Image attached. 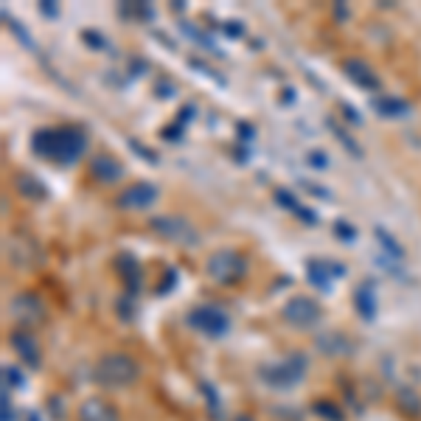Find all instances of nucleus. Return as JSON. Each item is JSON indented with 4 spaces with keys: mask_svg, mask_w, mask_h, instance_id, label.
<instances>
[{
    "mask_svg": "<svg viewBox=\"0 0 421 421\" xmlns=\"http://www.w3.org/2000/svg\"><path fill=\"white\" fill-rule=\"evenodd\" d=\"M88 133L76 124H62V126H46V130H37L31 138V152L37 157L54 160L59 166H73L79 157H84L88 152Z\"/></svg>",
    "mask_w": 421,
    "mask_h": 421,
    "instance_id": "f257e3e1",
    "label": "nucleus"
},
{
    "mask_svg": "<svg viewBox=\"0 0 421 421\" xmlns=\"http://www.w3.org/2000/svg\"><path fill=\"white\" fill-rule=\"evenodd\" d=\"M138 376H141V368L138 362L130 357V354H121V351H112V354H104L96 368H93V379H96V385L101 388H130L138 382Z\"/></svg>",
    "mask_w": 421,
    "mask_h": 421,
    "instance_id": "f03ea898",
    "label": "nucleus"
},
{
    "mask_svg": "<svg viewBox=\"0 0 421 421\" xmlns=\"http://www.w3.org/2000/svg\"><path fill=\"white\" fill-rule=\"evenodd\" d=\"M247 259H244V253L239 250H217L214 256H208L205 262V273L210 281H217L222 286H231V284H239L247 278Z\"/></svg>",
    "mask_w": 421,
    "mask_h": 421,
    "instance_id": "7ed1b4c3",
    "label": "nucleus"
},
{
    "mask_svg": "<svg viewBox=\"0 0 421 421\" xmlns=\"http://www.w3.org/2000/svg\"><path fill=\"white\" fill-rule=\"evenodd\" d=\"M149 228L155 236L172 242V244H180V247H194L199 244V233L194 228L191 219L180 217V214H160V217H152L149 219Z\"/></svg>",
    "mask_w": 421,
    "mask_h": 421,
    "instance_id": "20e7f679",
    "label": "nucleus"
},
{
    "mask_svg": "<svg viewBox=\"0 0 421 421\" xmlns=\"http://www.w3.org/2000/svg\"><path fill=\"white\" fill-rule=\"evenodd\" d=\"M306 368H309V362H306L304 354H289V357L281 360V362L264 365V368L259 371V376L264 379L270 388H284V391H289V388H295V385H298L301 379H304Z\"/></svg>",
    "mask_w": 421,
    "mask_h": 421,
    "instance_id": "39448f33",
    "label": "nucleus"
},
{
    "mask_svg": "<svg viewBox=\"0 0 421 421\" xmlns=\"http://www.w3.org/2000/svg\"><path fill=\"white\" fill-rule=\"evenodd\" d=\"M281 315L289 326L306 331V329H315L323 320V306L315 298H309V295H295V298H289L284 304Z\"/></svg>",
    "mask_w": 421,
    "mask_h": 421,
    "instance_id": "423d86ee",
    "label": "nucleus"
},
{
    "mask_svg": "<svg viewBox=\"0 0 421 421\" xmlns=\"http://www.w3.org/2000/svg\"><path fill=\"white\" fill-rule=\"evenodd\" d=\"M188 326L197 329V331H202V334H208V337H222L231 329V317L219 306L202 304V306H194L188 312Z\"/></svg>",
    "mask_w": 421,
    "mask_h": 421,
    "instance_id": "0eeeda50",
    "label": "nucleus"
},
{
    "mask_svg": "<svg viewBox=\"0 0 421 421\" xmlns=\"http://www.w3.org/2000/svg\"><path fill=\"white\" fill-rule=\"evenodd\" d=\"M9 315L20 323V326H39V323H46V306H42V301L37 298L34 292H20L12 298L9 304Z\"/></svg>",
    "mask_w": 421,
    "mask_h": 421,
    "instance_id": "6e6552de",
    "label": "nucleus"
},
{
    "mask_svg": "<svg viewBox=\"0 0 421 421\" xmlns=\"http://www.w3.org/2000/svg\"><path fill=\"white\" fill-rule=\"evenodd\" d=\"M157 197H160L157 186L149 183V180H141V183H133L130 188H124V191L118 194L115 205H118L121 210H146L149 205L157 202Z\"/></svg>",
    "mask_w": 421,
    "mask_h": 421,
    "instance_id": "1a4fd4ad",
    "label": "nucleus"
},
{
    "mask_svg": "<svg viewBox=\"0 0 421 421\" xmlns=\"http://www.w3.org/2000/svg\"><path fill=\"white\" fill-rule=\"evenodd\" d=\"M346 267L340 262H331V259H306V278L315 289L329 292L334 278H343Z\"/></svg>",
    "mask_w": 421,
    "mask_h": 421,
    "instance_id": "9d476101",
    "label": "nucleus"
},
{
    "mask_svg": "<svg viewBox=\"0 0 421 421\" xmlns=\"http://www.w3.org/2000/svg\"><path fill=\"white\" fill-rule=\"evenodd\" d=\"M343 73L349 81H354L360 90H368V93H376L379 88H382V81H379L376 70L371 68V62L360 59V57H351L343 62Z\"/></svg>",
    "mask_w": 421,
    "mask_h": 421,
    "instance_id": "9b49d317",
    "label": "nucleus"
},
{
    "mask_svg": "<svg viewBox=\"0 0 421 421\" xmlns=\"http://www.w3.org/2000/svg\"><path fill=\"white\" fill-rule=\"evenodd\" d=\"M115 267H118V275L126 286V295H138L141 292V284H144V267L141 262L133 256V253H118V259H115Z\"/></svg>",
    "mask_w": 421,
    "mask_h": 421,
    "instance_id": "f8f14e48",
    "label": "nucleus"
},
{
    "mask_svg": "<svg viewBox=\"0 0 421 421\" xmlns=\"http://www.w3.org/2000/svg\"><path fill=\"white\" fill-rule=\"evenodd\" d=\"M88 172H90V177H93L96 183L112 186V183H118V180L124 177V166H121L112 155H96V157L90 160V166H88Z\"/></svg>",
    "mask_w": 421,
    "mask_h": 421,
    "instance_id": "ddd939ff",
    "label": "nucleus"
},
{
    "mask_svg": "<svg viewBox=\"0 0 421 421\" xmlns=\"http://www.w3.org/2000/svg\"><path fill=\"white\" fill-rule=\"evenodd\" d=\"M9 346L14 349V354L20 357V362H26L28 368H39V346L34 340V334L26 329H17L9 334Z\"/></svg>",
    "mask_w": 421,
    "mask_h": 421,
    "instance_id": "4468645a",
    "label": "nucleus"
},
{
    "mask_svg": "<svg viewBox=\"0 0 421 421\" xmlns=\"http://www.w3.org/2000/svg\"><path fill=\"white\" fill-rule=\"evenodd\" d=\"M371 110L382 118H407L413 112V104L407 99H399V96H373Z\"/></svg>",
    "mask_w": 421,
    "mask_h": 421,
    "instance_id": "2eb2a0df",
    "label": "nucleus"
},
{
    "mask_svg": "<svg viewBox=\"0 0 421 421\" xmlns=\"http://www.w3.org/2000/svg\"><path fill=\"white\" fill-rule=\"evenodd\" d=\"M275 202H278L284 210H289V214H295L298 219H304L306 225H317V214H315L309 205H304L289 188H275Z\"/></svg>",
    "mask_w": 421,
    "mask_h": 421,
    "instance_id": "dca6fc26",
    "label": "nucleus"
},
{
    "mask_svg": "<svg viewBox=\"0 0 421 421\" xmlns=\"http://www.w3.org/2000/svg\"><path fill=\"white\" fill-rule=\"evenodd\" d=\"M14 188H17L20 197H26V199H31V202H46V199L51 197V194H48V186L42 183L37 175H28V172L14 175Z\"/></svg>",
    "mask_w": 421,
    "mask_h": 421,
    "instance_id": "f3484780",
    "label": "nucleus"
},
{
    "mask_svg": "<svg viewBox=\"0 0 421 421\" xmlns=\"http://www.w3.org/2000/svg\"><path fill=\"white\" fill-rule=\"evenodd\" d=\"M354 309L362 320H376V286L373 281H362L354 289Z\"/></svg>",
    "mask_w": 421,
    "mask_h": 421,
    "instance_id": "a211bd4d",
    "label": "nucleus"
},
{
    "mask_svg": "<svg viewBox=\"0 0 421 421\" xmlns=\"http://www.w3.org/2000/svg\"><path fill=\"white\" fill-rule=\"evenodd\" d=\"M79 421H121L118 410L104 399H88L79 407Z\"/></svg>",
    "mask_w": 421,
    "mask_h": 421,
    "instance_id": "6ab92c4d",
    "label": "nucleus"
},
{
    "mask_svg": "<svg viewBox=\"0 0 421 421\" xmlns=\"http://www.w3.org/2000/svg\"><path fill=\"white\" fill-rule=\"evenodd\" d=\"M315 343H317V349H320L323 354H329V357H340V354H349V351H351L349 337L340 334V331H326V334L317 337Z\"/></svg>",
    "mask_w": 421,
    "mask_h": 421,
    "instance_id": "aec40b11",
    "label": "nucleus"
},
{
    "mask_svg": "<svg viewBox=\"0 0 421 421\" xmlns=\"http://www.w3.org/2000/svg\"><path fill=\"white\" fill-rule=\"evenodd\" d=\"M180 31H183V34H186V37L194 42V46H199L205 54H217V57H222V51L217 48V42L210 39L205 31H199V26H197V23H188V20H183V23H180Z\"/></svg>",
    "mask_w": 421,
    "mask_h": 421,
    "instance_id": "412c9836",
    "label": "nucleus"
},
{
    "mask_svg": "<svg viewBox=\"0 0 421 421\" xmlns=\"http://www.w3.org/2000/svg\"><path fill=\"white\" fill-rule=\"evenodd\" d=\"M326 126H329V130H331V135L337 138V144H340V146H343V149H346V152H349V155H351L354 160H362V157H365L362 146H360V144H357V141L351 138V133H349V130H343V126L337 124L334 118H329V121H326Z\"/></svg>",
    "mask_w": 421,
    "mask_h": 421,
    "instance_id": "4be33fe9",
    "label": "nucleus"
},
{
    "mask_svg": "<svg viewBox=\"0 0 421 421\" xmlns=\"http://www.w3.org/2000/svg\"><path fill=\"white\" fill-rule=\"evenodd\" d=\"M373 236H376V242L382 244V250L388 253L391 259H396V262H402V259H404V247H402V244H399V239H393V236H391V233H388L382 225H376V228H373Z\"/></svg>",
    "mask_w": 421,
    "mask_h": 421,
    "instance_id": "5701e85b",
    "label": "nucleus"
},
{
    "mask_svg": "<svg viewBox=\"0 0 421 421\" xmlns=\"http://www.w3.org/2000/svg\"><path fill=\"white\" fill-rule=\"evenodd\" d=\"M3 23H6V28H9V31H12V34L20 39V42H23V46H26L28 51H37V39H34V37L26 31V26H23L17 17H12L6 9H3Z\"/></svg>",
    "mask_w": 421,
    "mask_h": 421,
    "instance_id": "b1692460",
    "label": "nucleus"
},
{
    "mask_svg": "<svg viewBox=\"0 0 421 421\" xmlns=\"http://www.w3.org/2000/svg\"><path fill=\"white\" fill-rule=\"evenodd\" d=\"M121 17H130V20H155V9L149 3H121L118 6Z\"/></svg>",
    "mask_w": 421,
    "mask_h": 421,
    "instance_id": "393cba45",
    "label": "nucleus"
},
{
    "mask_svg": "<svg viewBox=\"0 0 421 421\" xmlns=\"http://www.w3.org/2000/svg\"><path fill=\"white\" fill-rule=\"evenodd\" d=\"M199 393H202V396H205V402H208V413L219 421V418H222V402H219L217 388L210 385V382H199Z\"/></svg>",
    "mask_w": 421,
    "mask_h": 421,
    "instance_id": "a878e982",
    "label": "nucleus"
},
{
    "mask_svg": "<svg viewBox=\"0 0 421 421\" xmlns=\"http://www.w3.org/2000/svg\"><path fill=\"white\" fill-rule=\"evenodd\" d=\"M115 312H118L121 320L133 323L138 317V301H135V295H121L118 304H115Z\"/></svg>",
    "mask_w": 421,
    "mask_h": 421,
    "instance_id": "bb28decb",
    "label": "nucleus"
},
{
    "mask_svg": "<svg viewBox=\"0 0 421 421\" xmlns=\"http://www.w3.org/2000/svg\"><path fill=\"white\" fill-rule=\"evenodd\" d=\"M396 399H399V404H402L407 413H413V415L421 413V399H418V393H415L413 388H399Z\"/></svg>",
    "mask_w": 421,
    "mask_h": 421,
    "instance_id": "cd10ccee",
    "label": "nucleus"
},
{
    "mask_svg": "<svg viewBox=\"0 0 421 421\" xmlns=\"http://www.w3.org/2000/svg\"><path fill=\"white\" fill-rule=\"evenodd\" d=\"M188 68H197V70H199V73H202V76H208V79H214V81H217V84H219V88H225V84H228V81H225V76H222V73H217V70H214V68H210V65H208V62H202V59H199V57H188Z\"/></svg>",
    "mask_w": 421,
    "mask_h": 421,
    "instance_id": "c85d7f7f",
    "label": "nucleus"
},
{
    "mask_svg": "<svg viewBox=\"0 0 421 421\" xmlns=\"http://www.w3.org/2000/svg\"><path fill=\"white\" fill-rule=\"evenodd\" d=\"M315 413L320 418H326V421H343L346 418L343 410L337 407V404H331V402H315Z\"/></svg>",
    "mask_w": 421,
    "mask_h": 421,
    "instance_id": "c756f323",
    "label": "nucleus"
},
{
    "mask_svg": "<svg viewBox=\"0 0 421 421\" xmlns=\"http://www.w3.org/2000/svg\"><path fill=\"white\" fill-rule=\"evenodd\" d=\"M3 382L6 388H26V376L17 365H3Z\"/></svg>",
    "mask_w": 421,
    "mask_h": 421,
    "instance_id": "7c9ffc66",
    "label": "nucleus"
},
{
    "mask_svg": "<svg viewBox=\"0 0 421 421\" xmlns=\"http://www.w3.org/2000/svg\"><path fill=\"white\" fill-rule=\"evenodd\" d=\"M81 39L88 42V48H93V51H107V37L104 34H99V31H93V28H88V31H81Z\"/></svg>",
    "mask_w": 421,
    "mask_h": 421,
    "instance_id": "2f4dec72",
    "label": "nucleus"
},
{
    "mask_svg": "<svg viewBox=\"0 0 421 421\" xmlns=\"http://www.w3.org/2000/svg\"><path fill=\"white\" fill-rule=\"evenodd\" d=\"M130 149L138 155V157H144L146 163H152V166H157L160 163V157H157V152L155 149H149V146H144L138 138H130Z\"/></svg>",
    "mask_w": 421,
    "mask_h": 421,
    "instance_id": "473e14b6",
    "label": "nucleus"
},
{
    "mask_svg": "<svg viewBox=\"0 0 421 421\" xmlns=\"http://www.w3.org/2000/svg\"><path fill=\"white\" fill-rule=\"evenodd\" d=\"M334 236L340 242H354L357 239V228L351 222H346V219H337L334 222Z\"/></svg>",
    "mask_w": 421,
    "mask_h": 421,
    "instance_id": "72a5a7b5",
    "label": "nucleus"
},
{
    "mask_svg": "<svg viewBox=\"0 0 421 421\" xmlns=\"http://www.w3.org/2000/svg\"><path fill=\"white\" fill-rule=\"evenodd\" d=\"M306 163L312 168H317V172H323V168H329V155L323 149H309L306 152Z\"/></svg>",
    "mask_w": 421,
    "mask_h": 421,
    "instance_id": "f704fd0d",
    "label": "nucleus"
},
{
    "mask_svg": "<svg viewBox=\"0 0 421 421\" xmlns=\"http://www.w3.org/2000/svg\"><path fill=\"white\" fill-rule=\"evenodd\" d=\"M175 284H177V270H166L163 278H160V284L155 286V292H157V295H166V292L175 289Z\"/></svg>",
    "mask_w": 421,
    "mask_h": 421,
    "instance_id": "c9c22d12",
    "label": "nucleus"
},
{
    "mask_svg": "<svg viewBox=\"0 0 421 421\" xmlns=\"http://www.w3.org/2000/svg\"><path fill=\"white\" fill-rule=\"evenodd\" d=\"M222 31H225L231 39H242V37L247 34V28H244L242 20H228V23H222Z\"/></svg>",
    "mask_w": 421,
    "mask_h": 421,
    "instance_id": "e433bc0d",
    "label": "nucleus"
},
{
    "mask_svg": "<svg viewBox=\"0 0 421 421\" xmlns=\"http://www.w3.org/2000/svg\"><path fill=\"white\" fill-rule=\"evenodd\" d=\"M194 118H197V107H194V104H183V107L177 110V118H175V121H177L180 126H188Z\"/></svg>",
    "mask_w": 421,
    "mask_h": 421,
    "instance_id": "4c0bfd02",
    "label": "nucleus"
},
{
    "mask_svg": "<svg viewBox=\"0 0 421 421\" xmlns=\"http://www.w3.org/2000/svg\"><path fill=\"white\" fill-rule=\"evenodd\" d=\"M183 133H186V126H180L177 121H172L163 130V135H166V141H172V144H177V141H183Z\"/></svg>",
    "mask_w": 421,
    "mask_h": 421,
    "instance_id": "58836bf2",
    "label": "nucleus"
},
{
    "mask_svg": "<svg viewBox=\"0 0 421 421\" xmlns=\"http://www.w3.org/2000/svg\"><path fill=\"white\" fill-rule=\"evenodd\" d=\"M236 133H239V144H244V146L253 144V138H256V130H253L250 124H244V121L236 124Z\"/></svg>",
    "mask_w": 421,
    "mask_h": 421,
    "instance_id": "ea45409f",
    "label": "nucleus"
},
{
    "mask_svg": "<svg viewBox=\"0 0 421 421\" xmlns=\"http://www.w3.org/2000/svg\"><path fill=\"white\" fill-rule=\"evenodd\" d=\"M340 110H343V118H346V121H351L354 126H360V124H362V115L357 112V107H351V104H346V101H343V104H340Z\"/></svg>",
    "mask_w": 421,
    "mask_h": 421,
    "instance_id": "a19ab883",
    "label": "nucleus"
},
{
    "mask_svg": "<svg viewBox=\"0 0 421 421\" xmlns=\"http://www.w3.org/2000/svg\"><path fill=\"white\" fill-rule=\"evenodd\" d=\"M39 12L46 14V17H51V20H57V17H59V6L54 3V0H42V3H39Z\"/></svg>",
    "mask_w": 421,
    "mask_h": 421,
    "instance_id": "79ce46f5",
    "label": "nucleus"
},
{
    "mask_svg": "<svg viewBox=\"0 0 421 421\" xmlns=\"http://www.w3.org/2000/svg\"><path fill=\"white\" fill-rule=\"evenodd\" d=\"M0 421H14V404L9 399V388H3V418Z\"/></svg>",
    "mask_w": 421,
    "mask_h": 421,
    "instance_id": "37998d69",
    "label": "nucleus"
},
{
    "mask_svg": "<svg viewBox=\"0 0 421 421\" xmlns=\"http://www.w3.org/2000/svg\"><path fill=\"white\" fill-rule=\"evenodd\" d=\"M155 93H157V99H172L175 96V84L172 81H160L155 88Z\"/></svg>",
    "mask_w": 421,
    "mask_h": 421,
    "instance_id": "c03bdc74",
    "label": "nucleus"
},
{
    "mask_svg": "<svg viewBox=\"0 0 421 421\" xmlns=\"http://www.w3.org/2000/svg\"><path fill=\"white\" fill-rule=\"evenodd\" d=\"M304 188H306L309 194H315V197H323V199H329V197H331V191H329V188H320V186H315L312 180H304Z\"/></svg>",
    "mask_w": 421,
    "mask_h": 421,
    "instance_id": "a18cd8bd",
    "label": "nucleus"
},
{
    "mask_svg": "<svg viewBox=\"0 0 421 421\" xmlns=\"http://www.w3.org/2000/svg\"><path fill=\"white\" fill-rule=\"evenodd\" d=\"M51 413H54L57 418H65V410H62V402H59V399H51Z\"/></svg>",
    "mask_w": 421,
    "mask_h": 421,
    "instance_id": "49530a36",
    "label": "nucleus"
},
{
    "mask_svg": "<svg viewBox=\"0 0 421 421\" xmlns=\"http://www.w3.org/2000/svg\"><path fill=\"white\" fill-rule=\"evenodd\" d=\"M334 12H337V17H340V20H346V17H349V12H346V6H343V3H337V6H334Z\"/></svg>",
    "mask_w": 421,
    "mask_h": 421,
    "instance_id": "de8ad7c7",
    "label": "nucleus"
},
{
    "mask_svg": "<svg viewBox=\"0 0 421 421\" xmlns=\"http://www.w3.org/2000/svg\"><path fill=\"white\" fill-rule=\"evenodd\" d=\"M23 421H42V415H39V413H37V410H28V413H26V418H23Z\"/></svg>",
    "mask_w": 421,
    "mask_h": 421,
    "instance_id": "09e8293b",
    "label": "nucleus"
},
{
    "mask_svg": "<svg viewBox=\"0 0 421 421\" xmlns=\"http://www.w3.org/2000/svg\"><path fill=\"white\" fill-rule=\"evenodd\" d=\"M233 421H253V415H247V413H239Z\"/></svg>",
    "mask_w": 421,
    "mask_h": 421,
    "instance_id": "8fccbe9b",
    "label": "nucleus"
}]
</instances>
